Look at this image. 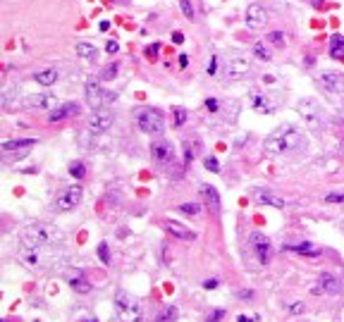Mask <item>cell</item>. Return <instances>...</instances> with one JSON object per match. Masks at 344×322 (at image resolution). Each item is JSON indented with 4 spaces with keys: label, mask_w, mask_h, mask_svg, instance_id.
Masks as SVG:
<instances>
[{
    "label": "cell",
    "mask_w": 344,
    "mask_h": 322,
    "mask_svg": "<svg viewBox=\"0 0 344 322\" xmlns=\"http://www.w3.org/2000/svg\"><path fill=\"white\" fill-rule=\"evenodd\" d=\"M158 53H160V46H158V43H153V46H148V48L144 50V55H146L148 60H155V57H158Z\"/></svg>",
    "instance_id": "39"
},
{
    "label": "cell",
    "mask_w": 344,
    "mask_h": 322,
    "mask_svg": "<svg viewBox=\"0 0 344 322\" xmlns=\"http://www.w3.org/2000/svg\"><path fill=\"white\" fill-rule=\"evenodd\" d=\"M342 291V282L337 279V277H332V275H320L318 277V284L313 286V294H340Z\"/></svg>",
    "instance_id": "13"
},
{
    "label": "cell",
    "mask_w": 344,
    "mask_h": 322,
    "mask_svg": "<svg viewBox=\"0 0 344 322\" xmlns=\"http://www.w3.org/2000/svg\"><path fill=\"white\" fill-rule=\"evenodd\" d=\"M330 57L342 60L344 57V39L342 36H332L330 39Z\"/></svg>",
    "instance_id": "26"
},
{
    "label": "cell",
    "mask_w": 344,
    "mask_h": 322,
    "mask_svg": "<svg viewBox=\"0 0 344 322\" xmlns=\"http://www.w3.org/2000/svg\"><path fill=\"white\" fill-rule=\"evenodd\" d=\"M201 198H203V203L208 205V210H210V213H220L222 203H220V193L215 191V186L203 184V186H201Z\"/></svg>",
    "instance_id": "19"
},
{
    "label": "cell",
    "mask_w": 344,
    "mask_h": 322,
    "mask_svg": "<svg viewBox=\"0 0 344 322\" xmlns=\"http://www.w3.org/2000/svg\"><path fill=\"white\" fill-rule=\"evenodd\" d=\"M248 243H251V248H253V253L258 258V263L265 265V263H270V253H273V246L270 241L263 236L261 231H253L251 236H248Z\"/></svg>",
    "instance_id": "9"
},
{
    "label": "cell",
    "mask_w": 344,
    "mask_h": 322,
    "mask_svg": "<svg viewBox=\"0 0 344 322\" xmlns=\"http://www.w3.org/2000/svg\"><path fill=\"white\" fill-rule=\"evenodd\" d=\"M222 318H225V310H210V313H208V318H206V322H220Z\"/></svg>",
    "instance_id": "40"
},
{
    "label": "cell",
    "mask_w": 344,
    "mask_h": 322,
    "mask_svg": "<svg viewBox=\"0 0 344 322\" xmlns=\"http://www.w3.org/2000/svg\"><path fill=\"white\" fill-rule=\"evenodd\" d=\"M115 310H117V315H120L122 322H139L141 315H144L139 301L132 298L127 291H117V294H115Z\"/></svg>",
    "instance_id": "4"
},
{
    "label": "cell",
    "mask_w": 344,
    "mask_h": 322,
    "mask_svg": "<svg viewBox=\"0 0 344 322\" xmlns=\"http://www.w3.org/2000/svg\"><path fill=\"white\" fill-rule=\"evenodd\" d=\"M179 10H182V14H184L187 19H194V5H192V0H179Z\"/></svg>",
    "instance_id": "35"
},
{
    "label": "cell",
    "mask_w": 344,
    "mask_h": 322,
    "mask_svg": "<svg viewBox=\"0 0 344 322\" xmlns=\"http://www.w3.org/2000/svg\"><path fill=\"white\" fill-rule=\"evenodd\" d=\"M34 146H36V138H14V141H5L2 143V153L17 150V158H24Z\"/></svg>",
    "instance_id": "17"
},
{
    "label": "cell",
    "mask_w": 344,
    "mask_h": 322,
    "mask_svg": "<svg viewBox=\"0 0 344 322\" xmlns=\"http://www.w3.org/2000/svg\"><path fill=\"white\" fill-rule=\"evenodd\" d=\"M74 50H77V55L84 57V60H96V57H98V48H96V46L84 43V41H79V43L74 46Z\"/></svg>",
    "instance_id": "25"
},
{
    "label": "cell",
    "mask_w": 344,
    "mask_h": 322,
    "mask_svg": "<svg viewBox=\"0 0 344 322\" xmlns=\"http://www.w3.org/2000/svg\"><path fill=\"white\" fill-rule=\"evenodd\" d=\"M289 313H292V315H301V313H303V303H301V301L292 303V306H289Z\"/></svg>",
    "instance_id": "42"
},
{
    "label": "cell",
    "mask_w": 344,
    "mask_h": 322,
    "mask_svg": "<svg viewBox=\"0 0 344 322\" xmlns=\"http://www.w3.org/2000/svg\"><path fill=\"white\" fill-rule=\"evenodd\" d=\"M19 260H22L27 268H36V265H39V246L27 243V246L19 251Z\"/></svg>",
    "instance_id": "20"
},
{
    "label": "cell",
    "mask_w": 344,
    "mask_h": 322,
    "mask_svg": "<svg viewBox=\"0 0 344 322\" xmlns=\"http://www.w3.org/2000/svg\"><path fill=\"white\" fill-rule=\"evenodd\" d=\"M172 117H175V124L182 127V124L187 122V117H189V112H187L184 107H172Z\"/></svg>",
    "instance_id": "34"
},
{
    "label": "cell",
    "mask_w": 344,
    "mask_h": 322,
    "mask_svg": "<svg viewBox=\"0 0 344 322\" xmlns=\"http://www.w3.org/2000/svg\"><path fill=\"white\" fill-rule=\"evenodd\" d=\"M256 201L261 203V205H273V208H285V198H280L275 193H270V191H258L256 193Z\"/></svg>",
    "instance_id": "23"
},
{
    "label": "cell",
    "mask_w": 344,
    "mask_h": 322,
    "mask_svg": "<svg viewBox=\"0 0 344 322\" xmlns=\"http://www.w3.org/2000/svg\"><path fill=\"white\" fill-rule=\"evenodd\" d=\"M299 143H301L299 129L292 127V124H282V127H277L275 132L265 138L263 146H265L268 153H289V150H294Z\"/></svg>",
    "instance_id": "1"
},
{
    "label": "cell",
    "mask_w": 344,
    "mask_h": 322,
    "mask_svg": "<svg viewBox=\"0 0 344 322\" xmlns=\"http://www.w3.org/2000/svg\"><path fill=\"white\" fill-rule=\"evenodd\" d=\"M285 251H289V253H299V255H320V248H318L316 243H289V246H285Z\"/></svg>",
    "instance_id": "21"
},
{
    "label": "cell",
    "mask_w": 344,
    "mask_h": 322,
    "mask_svg": "<svg viewBox=\"0 0 344 322\" xmlns=\"http://www.w3.org/2000/svg\"><path fill=\"white\" fill-rule=\"evenodd\" d=\"M253 55H256L258 60H263V62L273 60V55H270V50L265 48V43H256V46H253Z\"/></svg>",
    "instance_id": "31"
},
{
    "label": "cell",
    "mask_w": 344,
    "mask_h": 322,
    "mask_svg": "<svg viewBox=\"0 0 344 322\" xmlns=\"http://www.w3.org/2000/svg\"><path fill=\"white\" fill-rule=\"evenodd\" d=\"M105 50H108L110 55H115L117 50H120V43H117V41H108V43H105Z\"/></svg>",
    "instance_id": "43"
},
{
    "label": "cell",
    "mask_w": 344,
    "mask_h": 322,
    "mask_svg": "<svg viewBox=\"0 0 344 322\" xmlns=\"http://www.w3.org/2000/svg\"><path fill=\"white\" fill-rule=\"evenodd\" d=\"M151 155L155 162H160V165H167V162L175 160V150H172V143L165 141V138H160V141H155L151 146Z\"/></svg>",
    "instance_id": "12"
},
{
    "label": "cell",
    "mask_w": 344,
    "mask_h": 322,
    "mask_svg": "<svg viewBox=\"0 0 344 322\" xmlns=\"http://www.w3.org/2000/svg\"><path fill=\"white\" fill-rule=\"evenodd\" d=\"M175 320H177V308L175 306H165L155 318V322H175Z\"/></svg>",
    "instance_id": "29"
},
{
    "label": "cell",
    "mask_w": 344,
    "mask_h": 322,
    "mask_svg": "<svg viewBox=\"0 0 344 322\" xmlns=\"http://www.w3.org/2000/svg\"><path fill=\"white\" fill-rule=\"evenodd\" d=\"M179 213L196 217V215L201 213V203H182V205H179Z\"/></svg>",
    "instance_id": "32"
},
{
    "label": "cell",
    "mask_w": 344,
    "mask_h": 322,
    "mask_svg": "<svg viewBox=\"0 0 344 322\" xmlns=\"http://www.w3.org/2000/svg\"><path fill=\"white\" fill-rule=\"evenodd\" d=\"M206 170H210V172H220V162H218L215 155H206Z\"/></svg>",
    "instance_id": "38"
},
{
    "label": "cell",
    "mask_w": 344,
    "mask_h": 322,
    "mask_svg": "<svg viewBox=\"0 0 344 322\" xmlns=\"http://www.w3.org/2000/svg\"><path fill=\"white\" fill-rule=\"evenodd\" d=\"M98 258H100V263H103V265H108V263H110V253H108V243H105V241L98 243Z\"/></svg>",
    "instance_id": "36"
},
{
    "label": "cell",
    "mask_w": 344,
    "mask_h": 322,
    "mask_svg": "<svg viewBox=\"0 0 344 322\" xmlns=\"http://www.w3.org/2000/svg\"><path fill=\"white\" fill-rule=\"evenodd\" d=\"M320 84L330 93H344V74L342 72H323Z\"/></svg>",
    "instance_id": "14"
},
{
    "label": "cell",
    "mask_w": 344,
    "mask_h": 322,
    "mask_svg": "<svg viewBox=\"0 0 344 322\" xmlns=\"http://www.w3.org/2000/svg\"><path fill=\"white\" fill-rule=\"evenodd\" d=\"M110 29V22H100V31H108Z\"/></svg>",
    "instance_id": "51"
},
{
    "label": "cell",
    "mask_w": 344,
    "mask_h": 322,
    "mask_svg": "<svg viewBox=\"0 0 344 322\" xmlns=\"http://www.w3.org/2000/svg\"><path fill=\"white\" fill-rule=\"evenodd\" d=\"M258 320V318H246V315H239V318H237V322H256Z\"/></svg>",
    "instance_id": "49"
},
{
    "label": "cell",
    "mask_w": 344,
    "mask_h": 322,
    "mask_svg": "<svg viewBox=\"0 0 344 322\" xmlns=\"http://www.w3.org/2000/svg\"><path fill=\"white\" fill-rule=\"evenodd\" d=\"M251 74V60L244 57V55H232L227 62H225V77L232 81L246 79Z\"/></svg>",
    "instance_id": "7"
},
{
    "label": "cell",
    "mask_w": 344,
    "mask_h": 322,
    "mask_svg": "<svg viewBox=\"0 0 344 322\" xmlns=\"http://www.w3.org/2000/svg\"><path fill=\"white\" fill-rule=\"evenodd\" d=\"M24 239L34 246H53L55 241H62V234L46 222H31L24 227Z\"/></svg>",
    "instance_id": "2"
},
{
    "label": "cell",
    "mask_w": 344,
    "mask_h": 322,
    "mask_svg": "<svg viewBox=\"0 0 344 322\" xmlns=\"http://www.w3.org/2000/svg\"><path fill=\"white\" fill-rule=\"evenodd\" d=\"M69 286H72L77 294H89V291H91V284L86 282L84 277H72V279H69Z\"/></svg>",
    "instance_id": "28"
},
{
    "label": "cell",
    "mask_w": 344,
    "mask_h": 322,
    "mask_svg": "<svg viewBox=\"0 0 344 322\" xmlns=\"http://www.w3.org/2000/svg\"><path fill=\"white\" fill-rule=\"evenodd\" d=\"M165 229L172 234V236H177V239H182V241H192L194 239V234L189 231V229L184 227V225H179V222H175V220H170L165 225Z\"/></svg>",
    "instance_id": "22"
},
{
    "label": "cell",
    "mask_w": 344,
    "mask_h": 322,
    "mask_svg": "<svg viewBox=\"0 0 344 322\" xmlns=\"http://www.w3.org/2000/svg\"><path fill=\"white\" fill-rule=\"evenodd\" d=\"M172 41H175V43H184V34H182V31H175V34H172Z\"/></svg>",
    "instance_id": "48"
},
{
    "label": "cell",
    "mask_w": 344,
    "mask_h": 322,
    "mask_svg": "<svg viewBox=\"0 0 344 322\" xmlns=\"http://www.w3.org/2000/svg\"><path fill=\"white\" fill-rule=\"evenodd\" d=\"M342 229H344V222H342Z\"/></svg>",
    "instance_id": "54"
},
{
    "label": "cell",
    "mask_w": 344,
    "mask_h": 322,
    "mask_svg": "<svg viewBox=\"0 0 344 322\" xmlns=\"http://www.w3.org/2000/svg\"><path fill=\"white\" fill-rule=\"evenodd\" d=\"M218 279H206V282H203V289H208V291H213V289H218Z\"/></svg>",
    "instance_id": "46"
},
{
    "label": "cell",
    "mask_w": 344,
    "mask_h": 322,
    "mask_svg": "<svg viewBox=\"0 0 344 322\" xmlns=\"http://www.w3.org/2000/svg\"><path fill=\"white\" fill-rule=\"evenodd\" d=\"M84 322H98V320H96V318H86Z\"/></svg>",
    "instance_id": "52"
},
{
    "label": "cell",
    "mask_w": 344,
    "mask_h": 322,
    "mask_svg": "<svg viewBox=\"0 0 344 322\" xmlns=\"http://www.w3.org/2000/svg\"><path fill=\"white\" fill-rule=\"evenodd\" d=\"M198 148H201L198 141H192V146H189V143H184V160L194 162V158H196V150H198Z\"/></svg>",
    "instance_id": "33"
},
{
    "label": "cell",
    "mask_w": 344,
    "mask_h": 322,
    "mask_svg": "<svg viewBox=\"0 0 344 322\" xmlns=\"http://www.w3.org/2000/svg\"><path fill=\"white\" fill-rule=\"evenodd\" d=\"M253 296V291H239V298H251Z\"/></svg>",
    "instance_id": "50"
},
{
    "label": "cell",
    "mask_w": 344,
    "mask_h": 322,
    "mask_svg": "<svg viewBox=\"0 0 344 322\" xmlns=\"http://www.w3.org/2000/svg\"><path fill=\"white\" fill-rule=\"evenodd\" d=\"M60 105V100H57V95L53 93H36V95H27L24 100H22V107H27V110H53V107Z\"/></svg>",
    "instance_id": "8"
},
{
    "label": "cell",
    "mask_w": 344,
    "mask_h": 322,
    "mask_svg": "<svg viewBox=\"0 0 344 322\" xmlns=\"http://www.w3.org/2000/svg\"><path fill=\"white\" fill-rule=\"evenodd\" d=\"M344 201V193H328L325 196V203H342Z\"/></svg>",
    "instance_id": "41"
},
{
    "label": "cell",
    "mask_w": 344,
    "mask_h": 322,
    "mask_svg": "<svg viewBox=\"0 0 344 322\" xmlns=\"http://www.w3.org/2000/svg\"><path fill=\"white\" fill-rule=\"evenodd\" d=\"M117 72H120V65H117V62H110V65H105V67L100 69L98 79L100 81H112L115 77H117Z\"/></svg>",
    "instance_id": "27"
},
{
    "label": "cell",
    "mask_w": 344,
    "mask_h": 322,
    "mask_svg": "<svg viewBox=\"0 0 344 322\" xmlns=\"http://www.w3.org/2000/svg\"><path fill=\"white\" fill-rule=\"evenodd\" d=\"M112 2H117V0H112Z\"/></svg>",
    "instance_id": "55"
},
{
    "label": "cell",
    "mask_w": 344,
    "mask_h": 322,
    "mask_svg": "<svg viewBox=\"0 0 344 322\" xmlns=\"http://www.w3.org/2000/svg\"><path fill=\"white\" fill-rule=\"evenodd\" d=\"M251 105L256 107L258 112H265V115H270V112H275L277 110V103L273 100V95L268 93H258V91H251Z\"/></svg>",
    "instance_id": "16"
},
{
    "label": "cell",
    "mask_w": 344,
    "mask_h": 322,
    "mask_svg": "<svg viewBox=\"0 0 344 322\" xmlns=\"http://www.w3.org/2000/svg\"><path fill=\"white\" fill-rule=\"evenodd\" d=\"M84 198V188L82 186H67L62 188L60 193L55 196V210L60 213H69V210H74Z\"/></svg>",
    "instance_id": "6"
},
{
    "label": "cell",
    "mask_w": 344,
    "mask_h": 322,
    "mask_svg": "<svg viewBox=\"0 0 344 322\" xmlns=\"http://www.w3.org/2000/svg\"><path fill=\"white\" fill-rule=\"evenodd\" d=\"M342 115H344V103H342Z\"/></svg>",
    "instance_id": "53"
},
{
    "label": "cell",
    "mask_w": 344,
    "mask_h": 322,
    "mask_svg": "<svg viewBox=\"0 0 344 322\" xmlns=\"http://www.w3.org/2000/svg\"><path fill=\"white\" fill-rule=\"evenodd\" d=\"M134 122H137L139 129H141L144 134H148V136L163 134V129H165V117H163V112H160V110H155V107H144V110H137Z\"/></svg>",
    "instance_id": "3"
},
{
    "label": "cell",
    "mask_w": 344,
    "mask_h": 322,
    "mask_svg": "<svg viewBox=\"0 0 344 322\" xmlns=\"http://www.w3.org/2000/svg\"><path fill=\"white\" fill-rule=\"evenodd\" d=\"M34 79H36V84H41V86H53L60 79V74H57L55 69H41V72L34 74Z\"/></svg>",
    "instance_id": "24"
},
{
    "label": "cell",
    "mask_w": 344,
    "mask_h": 322,
    "mask_svg": "<svg viewBox=\"0 0 344 322\" xmlns=\"http://www.w3.org/2000/svg\"><path fill=\"white\" fill-rule=\"evenodd\" d=\"M285 39H287V36H285L282 31H273V34H268V41H270L273 46H277V48L285 46Z\"/></svg>",
    "instance_id": "37"
},
{
    "label": "cell",
    "mask_w": 344,
    "mask_h": 322,
    "mask_svg": "<svg viewBox=\"0 0 344 322\" xmlns=\"http://www.w3.org/2000/svg\"><path fill=\"white\" fill-rule=\"evenodd\" d=\"M69 175L74 177V179H84V177H86V165L79 160H74L69 165Z\"/></svg>",
    "instance_id": "30"
},
{
    "label": "cell",
    "mask_w": 344,
    "mask_h": 322,
    "mask_svg": "<svg viewBox=\"0 0 344 322\" xmlns=\"http://www.w3.org/2000/svg\"><path fill=\"white\" fill-rule=\"evenodd\" d=\"M206 107L210 110V112H218V110H220V103H218L215 98H208V100H206Z\"/></svg>",
    "instance_id": "44"
},
{
    "label": "cell",
    "mask_w": 344,
    "mask_h": 322,
    "mask_svg": "<svg viewBox=\"0 0 344 322\" xmlns=\"http://www.w3.org/2000/svg\"><path fill=\"white\" fill-rule=\"evenodd\" d=\"M84 93H86V103L94 107V110H100L103 105H108V103H115V100H117V93L105 91V89L100 86V81H96V79L86 81Z\"/></svg>",
    "instance_id": "5"
},
{
    "label": "cell",
    "mask_w": 344,
    "mask_h": 322,
    "mask_svg": "<svg viewBox=\"0 0 344 322\" xmlns=\"http://www.w3.org/2000/svg\"><path fill=\"white\" fill-rule=\"evenodd\" d=\"M79 112V105L77 103H60L57 107H53L50 112H48V122H62L72 117V115H77Z\"/></svg>",
    "instance_id": "18"
},
{
    "label": "cell",
    "mask_w": 344,
    "mask_h": 322,
    "mask_svg": "<svg viewBox=\"0 0 344 322\" xmlns=\"http://www.w3.org/2000/svg\"><path fill=\"white\" fill-rule=\"evenodd\" d=\"M296 110H299L313 127H318V124L323 122V110H320L318 103H313V100H301V103H296Z\"/></svg>",
    "instance_id": "15"
},
{
    "label": "cell",
    "mask_w": 344,
    "mask_h": 322,
    "mask_svg": "<svg viewBox=\"0 0 344 322\" xmlns=\"http://www.w3.org/2000/svg\"><path fill=\"white\" fill-rule=\"evenodd\" d=\"M268 22V10L261 2H251L246 7V27L248 29H263Z\"/></svg>",
    "instance_id": "11"
},
{
    "label": "cell",
    "mask_w": 344,
    "mask_h": 322,
    "mask_svg": "<svg viewBox=\"0 0 344 322\" xmlns=\"http://www.w3.org/2000/svg\"><path fill=\"white\" fill-rule=\"evenodd\" d=\"M89 132L96 136V134H103V132H108L112 127V115L108 112V110H96L91 117H89Z\"/></svg>",
    "instance_id": "10"
},
{
    "label": "cell",
    "mask_w": 344,
    "mask_h": 322,
    "mask_svg": "<svg viewBox=\"0 0 344 322\" xmlns=\"http://www.w3.org/2000/svg\"><path fill=\"white\" fill-rule=\"evenodd\" d=\"M187 65H189V55H179V67L187 69Z\"/></svg>",
    "instance_id": "47"
},
{
    "label": "cell",
    "mask_w": 344,
    "mask_h": 322,
    "mask_svg": "<svg viewBox=\"0 0 344 322\" xmlns=\"http://www.w3.org/2000/svg\"><path fill=\"white\" fill-rule=\"evenodd\" d=\"M215 72H218V57H215V55H213V57H210V62H208V74H210V77H213V74H215Z\"/></svg>",
    "instance_id": "45"
}]
</instances>
